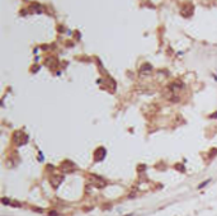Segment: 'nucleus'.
I'll return each mask as SVG.
<instances>
[{"label": "nucleus", "instance_id": "39448f33", "mask_svg": "<svg viewBox=\"0 0 217 216\" xmlns=\"http://www.w3.org/2000/svg\"><path fill=\"white\" fill-rule=\"evenodd\" d=\"M60 168L62 169L64 172H70V170H74V169H75V164H74L72 162H69V160H66V162H64L62 164L60 165Z\"/></svg>", "mask_w": 217, "mask_h": 216}, {"label": "nucleus", "instance_id": "f257e3e1", "mask_svg": "<svg viewBox=\"0 0 217 216\" xmlns=\"http://www.w3.org/2000/svg\"><path fill=\"white\" fill-rule=\"evenodd\" d=\"M27 140H28L27 135H24L23 131H17V132L14 134V141H15V144H18V145L24 144V143H27Z\"/></svg>", "mask_w": 217, "mask_h": 216}, {"label": "nucleus", "instance_id": "f03ea898", "mask_svg": "<svg viewBox=\"0 0 217 216\" xmlns=\"http://www.w3.org/2000/svg\"><path fill=\"white\" fill-rule=\"evenodd\" d=\"M62 181H64V176H61V174H55V176L51 177V179H49V182H51L53 188H59V186L61 184Z\"/></svg>", "mask_w": 217, "mask_h": 216}, {"label": "nucleus", "instance_id": "0eeeda50", "mask_svg": "<svg viewBox=\"0 0 217 216\" xmlns=\"http://www.w3.org/2000/svg\"><path fill=\"white\" fill-rule=\"evenodd\" d=\"M150 71H152V66L150 64H145L141 66V74H148Z\"/></svg>", "mask_w": 217, "mask_h": 216}, {"label": "nucleus", "instance_id": "7ed1b4c3", "mask_svg": "<svg viewBox=\"0 0 217 216\" xmlns=\"http://www.w3.org/2000/svg\"><path fill=\"white\" fill-rule=\"evenodd\" d=\"M193 11H194L193 5H192V4H185L184 7L182 8V15H184V17H190L192 14H193Z\"/></svg>", "mask_w": 217, "mask_h": 216}, {"label": "nucleus", "instance_id": "20e7f679", "mask_svg": "<svg viewBox=\"0 0 217 216\" xmlns=\"http://www.w3.org/2000/svg\"><path fill=\"white\" fill-rule=\"evenodd\" d=\"M105 156V149L104 147H99V149L95 150L94 153V159H95V162H101V160H103Z\"/></svg>", "mask_w": 217, "mask_h": 216}, {"label": "nucleus", "instance_id": "423d86ee", "mask_svg": "<svg viewBox=\"0 0 217 216\" xmlns=\"http://www.w3.org/2000/svg\"><path fill=\"white\" fill-rule=\"evenodd\" d=\"M90 181H91V183H94L97 187H104V186H105L104 179H103V178H101V177L91 176V177H90Z\"/></svg>", "mask_w": 217, "mask_h": 216}]
</instances>
